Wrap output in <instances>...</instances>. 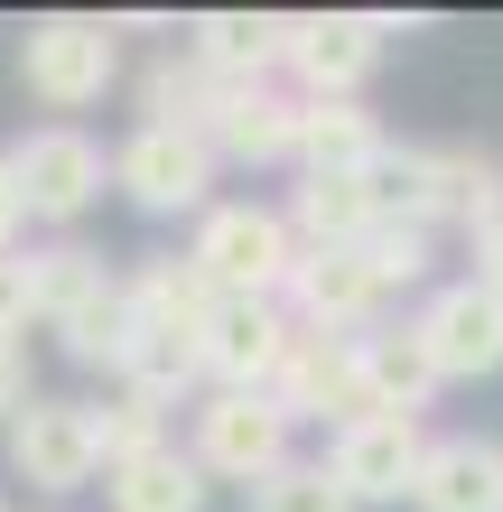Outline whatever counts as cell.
<instances>
[{
    "label": "cell",
    "instance_id": "obj_1",
    "mask_svg": "<svg viewBox=\"0 0 503 512\" xmlns=\"http://www.w3.org/2000/svg\"><path fill=\"white\" fill-rule=\"evenodd\" d=\"M373 196L392 224H420V233H485L503 224V159L485 149H420V140H392L373 159Z\"/></svg>",
    "mask_w": 503,
    "mask_h": 512
},
{
    "label": "cell",
    "instance_id": "obj_2",
    "mask_svg": "<svg viewBox=\"0 0 503 512\" xmlns=\"http://www.w3.org/2000/svg\"><path fill=\"white\" fill-rule=\"evenodd\" d=\"M187 261L205 270L215 298H280L289 270H299V233L261 196H215L196 215V233H187Z\"/></svg>",
    "mask_w": 503,
    "mask_h": 512
},
{
    "label": "cell",
    "instance_id": "obj_3",
    "mask_svg": "<svg viewBox=\"0 0 503 512\" xmlns=\"http://www.w3.org/2000/svg\"><path fill=\"white\" fill-rule=\"evenodd\" d=\"M392 38H401V19H382V10H299L280 38V75L299 103H364Z\"/></svg>",
    "mask_w": 503,
    "mask_h": 512
},
{
    "label": "cell",
    "instance_id": "obj_4",
    "mask_svg": "<svg viewBox=\"0 0 503 512\" xmlns=\"http://www.w3.org/2000/svg\"><path fill=\"white\" fill-rule=\"evenodd\" d=\"M289 438H299V419H289L271 391H205L196 401V429H187V457L205 466V485H271L289 466Z\"/></svg>",
    "mask_w": 503,
    "mask_h": 512
},
{
    "label": "cell",
    "instance_id": "obj_5",
    "mask_svg": "<svg viewBox=\"0 0 503 512\" xmlns=\"http://www.w3.org/2000/svg\"><path fill=\"white\" fill-rule=\"evenodd\" d=\"M112 75H122V19H84V10L28 19V38H19V84H28L47 112L103 103Z\"/></svg>",
    "mask_w": 503,
    "mask_h": 512
},
{
    "label": "cell",
    "instance_id": "obj_6",
    "mask_svg": "<svg viewBox=\"0 0 503 512\" xmlns=\"http://www.w3.org/2000/svg\"><path fill=\"white\" fill-rule=\"evenodd\" d=\"M10 177H19V205H28V224H84L94 215V196H103V140L94 131H75V122H38V131H19L10 149Z\"/></svg>",
    "mask_w": 503,
    "mask_h": 512
},
{
    "label": "cell",
    "instance_id": "obj_7",
    "mask_svg": "<svg viewBox=\"0 0 503 512\" xmlns=\"http://www.w3.org/2000/svg\"><path fill=\"white\" fill-rule=\"evenodd\" d=\"M215 149L205 131H177V122H140L122 149H112V187H122L140 215H205L215 205Z\"/></svg>",
    "mask_w": 503,
    "mask_h": 512
},
{
    "label": "cell",
    "instance_id": "obj_8",
    "mask_svg": "<svg viewBox=\"0 0 503 512\" xmlns=\"http://www.w3.org/2000/svg\"><path fill=\"white\" fill-rule=\"evenodd\" d=\"M10 475L19 485H38L47 503H66V494H84L103 475V447H94V401H56V391H38L10 429Z\"/></svg>",
    "mask_w": 503,
    "mask_h": 512
},
{
    "label": "cell",
    "instance_id": "obj_9",
    "mask_svg": "<svg viewBox=\"0 0 503 512\" xmlns=\"http://www.w3.org/2000/svg\"><path fill=\"white\" fill-rule=\"evenodd\" d=\"M410 336H420L438 391L448 382H485V373H503V298L476 289V280H438L420 298V317H410Z\"/></svg>",
    "mask_w": 503,
    "mask_h": 512
},
{
    "label": "cell",
    "instance_id": "obj_10",
    "mask_svg": "<svg viewBox=\"0 0 503 512\" xmlns=\"http://www.w3.org/2000/svg\"><path fill=\"white\" fill-rule=\"evenodd\" d=\"M420 457H429V429H420V419H392V410H364V419H345V429L327 438V475L354 494V512L410 503Z\"/></svg>",
    "mask_w": 503,
    "mask_h": 512
},
{
    "label": "cell",
    "instance_id": "obj_11",
    "mask_svg": "<svg viewBox=\"0 0 503 512\" xmlns=\"http://www.w3.org/2000/svg\"><path fill=\"white\" fill-rule=\"evenodd\" d=\"M280 308H289V326H299V336H373L392 298H382L364 243H354V252H299V270H289V289H280Z\"/></svg>",
    "mask_w": 503,
    "mask_h": 512
},
{
    "label": "cell",
    "instance_id": "obj_12",
    "mask_svg": "<svg viewBox=\"0 0 503 512\" xmlns=\"http://www.w3.org/2000/svg\"><path fill=\"white\" fill-rule=\"evenodd\" d=\"M289 336L299 326H289L280 298H215V317H205V391H271Z\"/></svg>",
    "mask_w": 503,
    "mask_h": 512
},
{
    "label": "cell",
    "instance_id": "obj_13",
    "mask_svg": "<svg viewBox=\"0 0 503 512\" xmlns=\"http://www.w3.org/2000/svg\"><path fill=\"white\" fill-rule=\"evenodd\" d=\"M205 149L224 168H289L299 149V94L289 84H224L205 112Z\"/></svg>",
    "mask_w": 503,
    "mask_h": 512
},
{
    "label": "cell",
    "instance_id": "obj_14",
    "mask_svg": "<svg viewBox=\"0 0 503 512\" xmlns=\"http://www.w3.org/2000/svg\"><path fill=\"white\" fill-rule=\"evenodd\" d=\"M271 401L289 419H364V382H354V336H289L280 373H271Z\"/></svg>",
    "mask_w": 503,
    "mask_h": 512
},
{
    "label": "cell",
    "instance_id": "obj_15",
    "mask_svg": "<svg viewBox=\"0 0 503 512\" xmlns=\"http://www.w3.org/2000/svg\"><path fill=\"white\" fill-rule=\"evenodd\" d=\"M410 512H503V438H476V429L429 438Z\"/></svg>",
    "mask_w": 503,
    "mask_h": 512
},
{
    "label": "cell",
    "instance_id": "obj_16",
    "mask_svg": "<svg viewBox=\"0 0 503 512\" xmlns=\"http://www.w3.org/2000/svg\"><path fill=\"white\" fill-rule=\"evenodd\" d=\"M280 38H289L280 10H205V19H187V56L215 84H280Z\"/></svg>",
    "mask_w": 503,
    "mask_h": 512
},
{
    "label": "cell",
    "instance_id": "obj_17",
    "mask_svg": "<svg viewBox=\"0 0 503 512\" xmlns=\"http://www.w3.org/2000/svg\"><path fill=\"white\" fill-rule=\"evenodd\" d=\"M392 149L373 103H299V149L289 168L299 177H373V159Z\"/></svg>",
    "mask_w": 503,
    "mask_h": 512
},
{
    "label": "cell",
    "instance_id": "obj_18",
    "mask_svg": "<svg viewBox=\"0 0 503 512\" xmlns=\"http://www.w3.org/2000/svg\"><path fill=\"white\" fill-rule=\"evenodd\" d=\"M280 215L299 233V252H354L382 224V196H373V177H299Z\"/></svg>",
    "mask_w": 503,
    "mask_h": 512
},
{
    "label": "cell",
    "instance_id": "obj_19",
    "mask_svg": "<svg viewBox=\"0 0 503 512\" xmlns=\"http://www.w3.org/2000/svg\"><path fill=\"white\" fill-rule=\"evenodd\" d=\"M354 382H364V410H392V419H420L438 401V373L410 326H373V336H354Z\"/></svg>",
    "mask_w": 503,
    "mask_h": 512
},
{
    "label": "cell",
    "instance_id": "obj_20",
    "mask_svg": "<svg viewBox=\"0 0 503 512\" xmlns=\"http://www.w3.org/2000/svg\"><path fill=\"white\" fill-rule=\"evenodd\" d=\"M205 494H215V485H205V466H196L177 438L103 475V503H112V512H205Z\"/></svg>",
    "mask_w": 503,
    "mask_h": 512
},
{
    "label": "cell",
    "instance_id": "obj_21",
    "mask_svg": "<svg viewBox=\"0 0 503 512\" xmlns=\"http://www.w3.org/2000/svg\"><path fill=\"white\" fill-rule=\"evenodd\" d=\"M122 289H131L140 326H187V336H205V317H215V289H205V270L187 252H150L140 270H122Z\"/></svg>",
    "mask_w": 503,
    "mask_h": 512
},
{
    "label": "cell",
    "instance_id": "obj_22",
    "mask_svg": "<svg viewBox=\"0 0 503 512\" xmlns=\"http://www.w3.org/2000/svg\"><path fill=\"white\" fill-rule=\"evenodd\" d=\"M103 280H112V261L94 243H38V252H28V317H38V326H66Z\"/></svg>",
    "mask_w": 503,
    "mask_h": 512
},
{
    "label": "cell",
    "instance_id": "obj_23",
    "mask_svg": "<svg viewBox=\"0 0 503 512\" xmlns=\"http://www.w3.org/2000/svg\"><path fill=\"white\" fill-rule=\"evenodd\" d=\"M224 84L196 66L187 47H168L150 75H140V122H177V131H205V112H215Z\"/></svg>",
    "mask_w": 503,
    "mask_h": 512
},
{
    "label": "cell",
    "instance_id": "obj_24",
    "mask_svg": "<svg viewBox=\"0 0 503 512\" xmlns=\"http://www.w3.org/2000/svg\"><path fill=\"white\" fill-rule=\"evenodd\" d=\"M56 336H66V354L75 364H103V373H122V354H131V289H122V270H112V280L84 298V308L56 326Z\"/></svg>",
    "mask_w": 503,
    "mask_h": 512
},
{
    "label": "cell",
    "instance_id": "obj_25",
    "mask_svg": "<svg viewBox=\"0 0 503 512\" xmlns=\"http://www.w3.org/2000/svg\"><path fill=\"white\" fill-rule=\"evenodd\" d=\"M94 447H103V475L131 466V457H150V447H168V410L140 401V391H112V401L94 410Z\"/></svg>",
    "mask_w": 503,
    "mask_h": 512
},
{
    "label": "cell",
    "instance_id": "obj_26",
    "mask_svg": "<svg viewBox=\"0 0 503 512\" xmlns=\"http://www.w3.org/2000/svg\"><path fill=\"white\" fill-rule=\"evenodd\" d=\"M243 512H354V494L327 475V457H289L271 485H252Z\"/></svg>",
    "mask_w": 503,
    "mask_h": 512
},
{
    "label": "cell",
    "instance_id": "obj_27",
    "mask_svg": "<svg viewBox=\"0 0 503 512\" xmlns=\"http://www.w3.org/2000/svg\"><path fill=\"white\" fill-rule=\"evenodd\" d=\"M364 261H373L382 298H401V289H420L429 270H438V233H420V224H392V215H382V224L364 233Z\"/></svg>",
    "mask_w": 503,
    "mask_h": 512
},
{
    "label": "cell",
    "instance_id": "obj_28",
    "mask_svg": "<svg viewBox=\"0 0 503 512\" xmlns=\"http://www.w3.org/2000/svg\"><path fill=\"white\" fill-rule=\"evenodd\" d=\"M28 252H0V345H19L28 336Z\"/></svg>",
    "mask_w": 503,
    "mask_h": 512
},
{
    "label": "cell",
    "instance_id": "obj_29",
    "mask_svg": "<svg viewBox=\"0 0 503 512\" xmlns=\"http://www.w3.org/2000/svg\"><path fill=\"white\" fill-rule=\"evenodd\" d=\"M28 401H38V391H28V345H0V429H10Z\"/></svg>",
    "mask_w": 503,
    "mask_h": 512
},
{
    "label": "cell",
    "instance_id": "obj_30",
    "mask_svg": "<svg viewBox=\"0 0 503 512\" xmlns=\"http://www.w3.org/2000/svg\"><path fill=\"white\" fill-rule=\"evenodd\" d=\"M466 261H476V270H466V280L503 298V224H485V233H466Z\"/></svg>",
    "mask_w": 503,
    "mask_h": 512
},
{
    "label": "cell",
    "instance_id": "obj_31",
    "mask_svg": "<svg viewBox=\"0 0 503 512\" xmlns=\"http://www.w3.org/2000/svg\"><path fill=\"white\" fill-rule=\"evenodd\" d=\"M19 224H28V205H19V177H10V159H0V252H19Z\"/></svg>",
    "mask_w": 503,
    "mask_h": 512
},
{
    "label": "cell",
    "instance_id": "obj_32",
    "mask_svg": "<svg viewBox=\"0 0 503 512\" xmlns=\"http://www.w3.org/2000/svg\"><path fill=\"white\" fill-rule=\"evenodd\" d=\"M0 512H10V503H0Z\"/></svg>",
    "mask_w": 503,
    "mask_h": 512
}]
</instances>
